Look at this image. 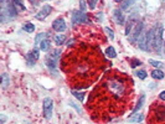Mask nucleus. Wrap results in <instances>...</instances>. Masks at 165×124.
Instances as JSON below:
<instances>
[{
	"label": "nucleus",
	"mask_w": 165,
	"mask_h": 124,
	"mask_svg": "<svg viewBox=\"0 0 165 124\" xmlns=\"http://www.w3.org/2000/svg\"><path fill=\"white\" fill-rule=\"evenodd\" d=\"M2 81H3V82H2V86L5 88V87L9 84V82H10V77L8 76V73H3V75H2Z\"/></svg>",
	"instance_id": "23"
},
{
	"label": "nucleus",
	"mask_w": 165,
	"mask_h": 124,
	"mask_svg": "<svg viewBox=\"0 0 165 124\" xmlns=\"http://www.w3.org/2000/svg\"><path fill=\"white\" fill-rule=\"evenodd\" d=\"M163 27L161 26H156L155 30V41H154V46H153V51H155V54L161 55V51H163Z\"/></svg>",
	"instance_id": "5"
},
{
	"label": "nucleus",
	"mask_w": 165,
	"mask_h": 124,
	"mask_svg": "<svg viewBox=\"0 0 165 124\" xmlns=\"http://www.w3.org/2000/svg\"><path fill=\"white\" fill-rule=\"evenodd\" d=\"M72 94L75 96L80 102H82L83 101V98H84V93L83 92H78V91H72Z\"/></svg>",
	"instance_id": "25"
},
{
	"label": "nucleus",
	"mask_w": 165,
	"mask_h": 124,
	"mask_svg": "<svg viewBox=\"0 0 165 124\" xmlns=\"http://www.w3.org/2000/svg\"><path fill=\"white\" fill-rule=\"evenodd\" d=\"M134 2H135V0H124V2L120 4V9H122V10L129 9V6H132Z\"/></svg>",
	"instance_id": "20"
},
{
	"label": "nucleus",
	"mask_w": 165,
	"mask_h": 124,
	"mask_svg": "<svg viewBox=\"0 0 165 124\" xmlns=\"http://www.w3.org/2000/svg\"><path fill=\"white\" fill-rule=\"evenodd\" d=\"M52 27L53 30H56L57 32H62L66 30V23L63 19H56L52 23Z\"/></svg>",
	"instance_id": "10"
},
{
	"label": "nucleus",
	"mask_w": 165,
	"mask_h": 124,
	"mask_svg": "<svg viewBox=\"0 0 165 124\" xmlns=\"http://www.w3.org/2000/svg\"><path fill=\"white\" fill-rule=\"evenodd\" d=\"M143 118H144V115H143L142 113L135 112V113H133V114L129 117V122H132V123H138V122H142Z\"/></svg>",
	"instance_id": "15"
},
{
	"label": "nucleus",
	"mask_w": 165,
	"mask_h": 124,
	"mask_svg": "<svg viewBox=\"0 0 165 124\" xmlns=\"http://www.w3.org/2000/svg\"><path fill=\"white\" fill-rule=\"evenodd\" d=\"M72 23L73 24H80V23H84V24H87V23H89V19H88V16H87V14H84L83 11H75L73 12V15H72Z\"/></svg>",
	"instance_id": "8"
},
{
	"label": "nucleus",
	"mask_w": 165,
	"mask_h": 124,
	"mask_svg": "<svg viewBox=\"0 0 165 124\" xmlns=\"http://www.w3.org/2000/svg\"><path fill=\"white\" fill-rule=\"evenodd\" d=\"M122 2V0H116V3H120Z\"/></svg>",
	"instance_id": "34"
},
{
	"label": "nucleus",
	"mask_w": 165,
	"mask_h": 124,
	"mask_svg": "<svg viewBox=\"0 0 165 124\" xmlns=\"http://www.w3.org/2000/svg\"><path fill=\"white\" fill-rule=\"evenodd\" d=\"M106 55H107L109 58H116V57H117V52H116V50H114L112 46H109V47H107V50H106Z\"/></svg>",
	"instance_id": "18"
},
{
	"label": "nucleus",
	"mask_w": 165,
	"mask_h": 124,
	"mask_svg": "<svg viewBox=\"0 0 165 124\" xmlns=\"http://www.w3.org/2000/svg\"><path fill=\"white\" fill-rule=\"evenodd\" d=\"M40 50H42V51H47V50H50V41H48L47 39L40 42Z\"/></svg>",
	"instance_id": "22"
},
{
	"label": "nucleus",
	"mask_w": 165,
	"mask_h": 124,
	"mask_svg": "<svg viewBox=\"0 0 165 124\" xmlns=\"http://www.w3.org/2000/svg\"><path fill=\"white\" fill-rule=\"evenodd\" d=\"M13 3H14L16 6H19L21 10H25V6H24V4L21 3V0H13Z\"/></svg>",
	"instance_id": "29"
},
{
	"label": "nucleus",
	"mask_w": 165,
	"mask_h": 124,
	"mask_svg": "<svg viewBox=\"0 0 165 124\" xmlns=\"http://www.w3.org/2000/svg\"><path fill=\"white\" fill-rule=\"evenodd\" d=\"M133 90V81L128 76L114 71L104 77L103 82L93 91L89 98L91 105L96 111L104 109L106 113H119L127 108L129 102V94Z\"/></svg>",
	"instance_id": "1"
},
{
	"label": "nucleus",
	"mask_w": 165,
	"mask_h": 124,
	"mask_svg": "<svg viewBox=\"0 0 165 124\" xmlns=\"http://www.w3.org/2000/svg\"><path fill=\"white\" fill-rule=\"evenodd\" d=\"M155 30L156 27H153L148 31V51H153V46L155 41Z\"/></svg>",
	"instance_id": "11"
},
{
	"label": "nucleus",
	"mask_w": 165,
	"mask_h": 124,
	"mask_svg": "<svg viewBox=\"0 0 165 124\" xmlns=\"http://www.w3.org/2000/svg\"><path fill=\"white\" fill-rule=\"evenodd\" d=\"M31 3H34V4H35V0H31Z\"/></svg>",
	"instance_id": "35"
},
{
	"label": "nucleus",
	"mask_w": 165,
	"mask_h": 124,
	"mask_svg": "<svg viewBox=\"0 0 165 124\" xmlns=\"http://www.w3.org/2000/svg\"><path fill=\"white\" fill-rule=\"evenodd\" d=\"M24 31H26V32H34V30H35V26L32 25V24H26V25H24Z\"/></svg>",
	"instance_id": "26"
},
{
	"label": "nucleus",
	"mask_w": 165,
	"mask_h": 124,
	"mask_svg": "<svg viewBox=\"0 0 165 124\" xmlns=\"http://www.w3.org/2000/svg\"><path fill=\"white\" fill-rule=\"evenodd\" d=\"M144 101H145V96H142V97H140V99H139V102L137 103V105H135V107H134V111H133V113L138 112V111H139V109L142 108V105H143Z\"/></svg>",
	"instance_id": "24"
},
{
	"label": "nucleus",
	"mask_w": 165,
	"mask_h": 124,
	"mask_svg": "<svg viewBox=\"0 0 165 124\" xmlns=\"http://www.w3.org/2000/svg\"><path fill=\"white\" fill-rule=\"evenodd\" d=\"M48 36V35L46 34V32H41V34H39L38 36H36V39H35V42H36V45H40V42L41 41H44V40H46V37Z\"/></svg>",
	"instance_id": "21"
},
{
	"label": "nucleus",
	"mask_w": 165,
	"mask_h": 124,
	"mask_svg": "<svg viewBox=\"0 0 165 124\" xmlns=\"http://www.w3.org/2000/svg\"><path fill=\"white\" fill-rule=\"evenodd\" d=\"M78 54H81L80 50L78 52L77 51H73V54L67 55L65 57L70 58L66 60L63 58V62H62V67L65 69L66 73H71L73 77H75V86L77 88H81L82 87V83L81 82H84L87 83V86L92 82L96 77V75L98 73V67L101 63L104 62V60L102 58L101 54H93L92 56H89V52L87 51L86 55H80L78 57Z\"/></svg>",
	"instance_id": "2"
},
{
	"label": "nucleus",
	"mask_w": 165,
	"mask_h": 124,
	"mask_svg": "<svg viewBox=\"0 0 165 124\" xmlns=\"http://www.w3.org/2000/svg\"><path fill=\"white\" fill-rule=\"evenodd\" d=\"M152 77L154 80H163L164 78V73H163L161 69H154L152 72Z\"/></svg>",
	"instance_id": "19"
},
{
	"label": "nucleus",
	"mask_w": 165,
	"mask_h": 124,
	"mask_svg": "<svg viewBox=\"0 0 165 124\" xmlns=\"http://www.w3.org/2000/svg\"><path fill=\"white\" fill-rule=\"evenodd\" d=\"M52 111H53V102L51 98H45L44 99V114L46 119H51L52 117Z\"/></svg>",
	"instance_id": "7"
},
{
	"label": "nucleus",
	"mask_w": 165,
	"mask_h": 124,
	"mask_svg": "<svg viewBox=\"0 0 165 124\" xmlns=\"http://www.w3.org/2000/svg\"><path fill=\"white\" fill-rule=\"evenodd\" d=\"M159 98H160L161 101H165V91H163V92L159 94Z\"/></svg>",
	"instance_id": "33"
},
{
	"label": "nucleus",
	"mask_w": 165,
	"mask_h": 124,
	"mask_svg": "<svg viewBox=\"0 0 165 124\" xmlns=\"http://www.w3.org/2000/svg\"><path fill=\"white\" fill-rule=\"evenodd\" d=\"M152 122L153 123H164L165 122V105L155 104L152 109Z\"/></svg>",
	"instance_id": "3"
},
{
	"label": "nucleus",
	"mask_w": 165,
	"mask_h": 124,
	"mask_svg": "<svg viewBox=\"0 0 165 124\" xmlns=\"http://www.w3.org/2000/svg\"><path fill=\"white\" fill-rule=\"evenodd\" d=\"M143 27H144L143 26V23L137 21V24L134 25V27H133V30H132V32L129 35V39H131L132 42H135L139 39V36H140L142 32H143Z\"/></svg>",
	"instance_id": "6"
},
{
	"label": "nucleus",
	"mask_w": 165,
	"mask_h": 124,
	"mask_svg": "<svg viewBox=\"0 0 165 124\" xmlns=\"http://www.w3.org/2000/svg\"><path fill=\"white\" fill-rule=\"evenodd\" d=\"M138 45H139V48H142L143 51H148V32L144 31L142 32V35L138 39Z\"/></svg>",
	"instance_id": "9"
},
{
	"label": "nucleus",
	"mask_w": 165,
	"mask_h": 124,
	"mask_svg": "<svg viewBox=\"0 0 165 124\" xmlns=\"http://www.w3.org/2000/svg\"><path fill=\"white\" fill-rule=\"evenodd\" d=\"M114 19L117 21V24L119 25H124V16H123V12L120 10H114Z\"/></svg>",
	"instance_id": "14"
},
{
	"label": "nucleus",
	"mask_w": 165,
	"mask_h": 124,
	"mask_svg": "<svg viewBox=\"0 0 165 124\" xmlns=\"http://www.w3.org/2000/svg\"><path fill=\"white\" fill-rule=\"evenodd\" d=\"M135 75L140 78V80H145L146 78V72H145V71H137V72H135Z\"/></svg>",
	"instance_id": "27"
},
{
	"label": "nucleus",
	"mask_w": 165,
	"mask_h": 124,
	"mask_svg": "<svg viewBox=\"0 0 165 124\" xmlns=\"http://www.w3.org/2000/svg\"><path fill=\"white\" fill-rule=\"evenodd\" d=\"M53 42L57 46H61L66 42V36L65 35H56V36H53Z\"/></svg>",
	"instance_id": "16"
},
{
	"label": "nucleus",
	"mask_w": 165,
	"mask_h": 124,
	"mask_svg": "<svg viewBox=\"0 0 165 124\" xmlns=\"http://www.w3.org/2000/svg\"><path fill=\"white\" fill-rule=\"evenodd\" d=\"M138 65H142V62H140L139 60H133V62H132V67H137Z\"/></svg>",
	"instance_id": "32"
},
{
	"label": "nucleus",
	"mask_w": 165,
	"mask_h": 124,
	"mask_svg": "<svg viewBox=\"0 0 165 124\" xmlns=\"http://www.w3.org/2000/svg\"><path fill=\"white\" fill-rule=\"evenodd\" d=\"M50 12H51V6L45 5V6L40 10V12L36 15V19H39V20H45L46 17L50 15Z\"/></svg>",
	"instance_id": "12"
},
{
	"label": "nucleus",
	"mask_w": 165,
	"mask_h": 124,
	"mask_svg": "<svg viewBox=\"0 0 165 124\" xmlns=\"http://www.w3.org/2000/svg\"><path fill=\"white\" fill-rule=\"evenodd\" d=\"M104 30H106V32H107V34L109 35V37H111V39H113V37H114V35H113V31H112L111 29H109V27H106Z\"/></svg>",
	"instance_id": "31"
},
{
	"label": "nucleus",
	"mask_w": 165,
	"mask_h": 124,
	"mask_svg": "<svg viewBox=\"0 0 165 124\" xmlns=\"http://www.w3.org/2000/svg\"><path fill=\"white\" fill-rule=\"evenodd\" d=\"M40 57V52H39V50H34V51H31L30 54L26 56V58H27V61H29V65H31V66H34V61H36Z\"/></svg>",
	"instance_id": "13"
},
{
	"label": "nucleus",
	"mask_w": 165,
	"mask_h": 124,
	"mask_svg": "<svg viewBox=\"0 0 165 124\" xmlns=\"http://www.w3.org/2000/svg\"><path fill=\"white\" fill-rule=\"evenodd\" d=\"M149 62H150L153 66H155V67H161V66H163V63H161V62H159V61H155V60H150Z\"/></svg>",
	"instance_id": "30"
},
{
	"label": "nucleus",
	"mask_w": 165,
	"mask_h": 124,
	"mask_svg": "<svg viewBox=\"0 0 165 124\" xmlns=\"http://www.w3.org/2000/svg\"><path fill=\"white\" fill-rule=\"evenodd\" d=\"M87 2H88V6H89V9H95L96 8V5H97V2H98V0H87Z\"/></svg>",
	"instance_id": "28"
},
{
	"label": "nucleus",
	"mask_w": 165,
	"mask_h": 124,
	"mask_svg": "<svg viewBox=\"0 0 165 124\" xmlns=\"http://www.w3.org/2000/svg\"><path fill=\"white\" fill-rule=\"evenodd\" d=\"M8 14H9V17H15L17 15L15 8H14V3H8Z\"/></svg>",
	"instance_id": "17"
},
{
	"label": "nucleus",
	"mask_w": 165,
	"mask_h": 124,
	"mask_svg": "<svg viewBox=\"0 0 165 124\" xmlns=\"http://www.w3.org/2000/svg\"><path fill=\"white\" fill-rule=\"evenodd\" d=\"M60 55H61V51H60L59 48H56V50H53L52 52H50V54L46 56V60H45V61H46L47 67H48L51 71L56 69V66H57Z\"/></svg>",
	"instance_id": "4"
}]
</instances>
